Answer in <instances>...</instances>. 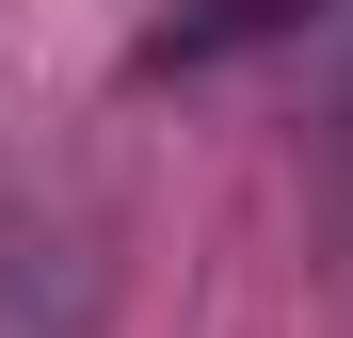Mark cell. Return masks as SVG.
Wrapping results in <instances>:
<instances>
[{
    "mask_svg": "<svg viewBox=\"0 0 353 338\" xmlns=\"http://www.w3.org/2000/svg\"><path fill=\"white\" fill-rule=\"evenodd\" d=\"M337 0H176V17L145 32V81H193V65H241V48H289V32H321Z\"/></svg>",
    "mask_w": 353,
    "mask_h": 338,
    "instance_id": "obj_1",
    "label": "cell"
}]
</instances>
